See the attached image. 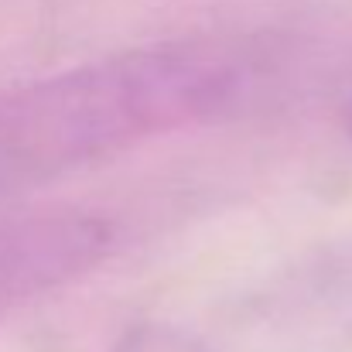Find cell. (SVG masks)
I'll return each mask as SVG.
<instances>
[{"label": "cell", "instance_id": "2", "mask_svg": "<svg viewBox=\"0 0 352 352\" xmlns=\"http://www.w3.org/2000/svg\"><path fill=\"white\" fill-rule=\"evenodd\" d=\"M103 246L107 233L100 223L69 212L0 223V298L55 284L82 270Z\"/></svg>", "mask_w": 352, "mask_h": 352}, {"label": "cell", "instance_id": "3", "mask_svg": "<svg viewBox=\"0 0 352 352\" xmlns=\"http://www.w3.org/2000/svg\"><path fill=\"white\" fill-rule=\"evenodd\" d=\"M349 130H352V107H349Z\"/></svg>", "mask_w": 352, "mask_h": 352}, {"label": "cell", "instance_id": "1", "mask_svg": "<svg viewBox=\"0 0 352 352\" xmlns=\"http://www.w3.org/2000/svg\"><path fill=\"white\" fill-rule=\"evenodd\" d=\"M243 86L226 45L178 41L0 93V188L219 113Z\"/></svg>", "mask_w": 352, "mask_h": 352}]
</instances>
